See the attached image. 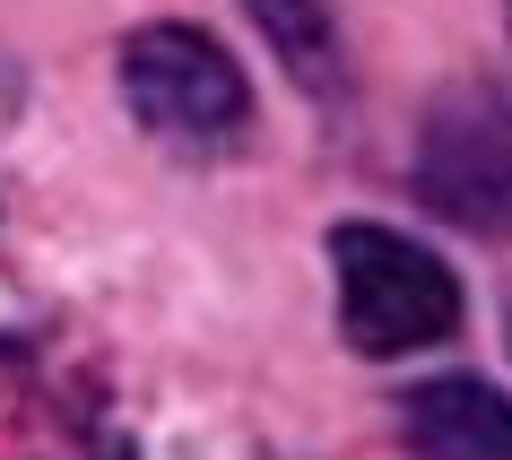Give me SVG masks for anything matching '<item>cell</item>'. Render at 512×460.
Here are the masks:
<instances>
[{"instance_id": "1", "label": "cell", "mask_w": 512, "mask_h": 460, "mask_svg": "<svg viewBox=\"0 0 512 460\" xmlns=\"http://www.w3.org/2000/svg\"><path fill=\"white\" fill-rule=\"evenodd\" d=\"M339 330L356 356H408L460 330V278L426 244H408L391 226H339Z\"/></svg>"}, {"instance_id": "2", "label": "cell", "mask_w": 512, "mask_h": 460, "mask_svg": "<svg viewBox=\"0 0 512 460\" xmlns=\"http://www.w3.org/2000/svg\"><path fill=\"white\" fill-rule=\"evenodd\" d=\"M122 105L148 122L157 139L183 148H217L252 122V87L226 61V44L200 27H139L122 44Z\"/></svg>"}, {"instance_id": "3", "label": "cell", "mask_w": 512, "mask_h": 460, "mask_svg": "<svg viewBox=\"0 0 512 460\" xmlns=\"http://www.w3.org/2000/svg\"><path fill=\"white\" fill-rule=\"evenodd\" d=\"M417 183L434 191L443 217L478 235H512V113L495 96H452L417 148Z\"/></svg>"}, {"instance_id": "4", "label": "cell", "mask_w": 512, "mask_h": 460, "mask_svg": "<svg viewBox=\"0 0 512 460\" xmlns=\"http://www.w3.org/2000/svg\"><path fill=\"white\" fill-rule=\"evenodd\" d=\"M400 434L417 460H512V400L478 374H443L400 400Z\"/></svg>"}, {"instance_id": "5", "label": "cell", "mask_w": 512, "mask_h": 460, "mask_svg": "<svg viewBox=\"0 0 512 460\" xmlns=\"http://www.w3.org/2000/svg\"><path fill=\"white\" fill-rule=\"evenodd\" d=\"M243 9H252V27L287 53V70L330 105V96H339V35H330L322 0H243Z\"/></svg>"}]
</instances>
